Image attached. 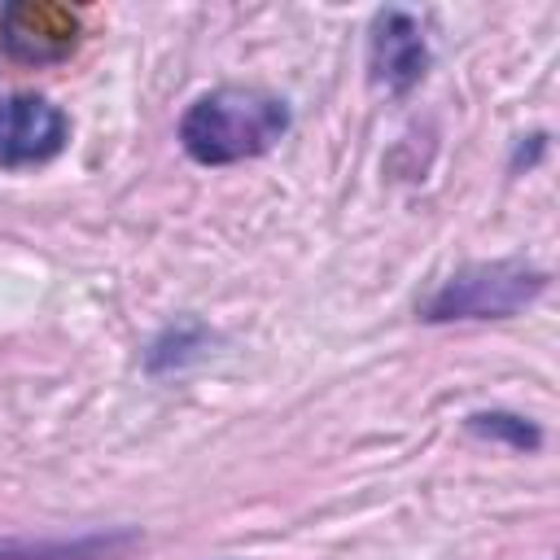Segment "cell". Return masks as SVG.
Returning <instances> with one entry per match:
<instances>
[{"label": "cell", "instance_id": "8992f818", "mask_svg": "<svg viewBox=\"0 0 560 560\" xmlns=\"http://www.w3.org/2000/svg\"><path fill=\"white\" fill-rule=\"evenodd\" d=\"M136 547L131 529L118 534H74V538H4L0 560H114Z\"/></svg>", "mask_w": 560, "mask_h": 560}, {"label": "cell", "instance_id": "5b68a950", "mask_svg": "<svg viewBox=\"0 0 560 560\" xmlns=\"http://www.w3.org/2000/svg\"><path fill=\"white\" fill-rule=\"evenodd\" d=\"M368 66H372V83L385 88V92H407L411 83H420L424 66H429L424 26L402 9L376 13L372 44H368Z\"/></svg>", "mask_w": 560, "mask_h": 560}, {"label": "cell", "instance_id": "6da1fadb", "mask_svg": "<svg viewBox=\"0 0 560 560\" xmlns=\"http://www.w3.org/2000/svg\"><path fill=\"white\" fill-rule=\"evenodd\" d=\"M289 131V105L262 88H210L179 118V149L201 166L262 158Z\"/></svg>", "mask_w": 560, "mask_h": 560}, {"label": "cell", "instance_id": "3957f363", "mask_svg": "<svg viewBox=\"0 0 560 560\" xmlns=\"http://www.w3.org/2000/svg\"><path fill=\"white\" fill-rule=\"evenodd\" d=\"M0 39H4V52L18 57L22 66H52L74 52L79 18L61 4L18 0L0 9Z\"/></svg>", "mask_w": 560, "mask_h": 560}, {"label": "cell", "instance_id": "7a4b0ae2", "mask_svg": "<svg viewBox=\"0 0 560 560\" xmlns=\"http://www.w3.org/2000/svg\"><path fill=\"white\" fill-rule=\"evenodd\" d=\"M542 289H547V271H538L534 262H521V258L472 262V267H459L455 276H446L420 302V319H429V324L508 319V315L525 311Z\"/></svg>", "mask_w": 560, "mask_h": 560}, {"label": "cell", "instance_id": "277c9868", "mask_svg": "<svg viewBox=\"0 0 560 560\" xmlns=\"http://www.w3.org/2000/svg\"><path fill=\"white\" fill-rule=\"evenodd\" d=\"M70 122L66 114L35 92H18L0 101V162L4 166H35L66 149Z\"/></svg>", "mask_w": 560, "mask_h": 560}, {"label": "cell", "instance_id": "52a82bcc", "mask_svg": "<svg viewBox=\"0 0 560 560\" xmlns=\"http://www.w3.org/2000/svg\"><path fill=\"white\" fill-rule=\"evenodd\" d=\"M468 429L477 438L503 442L512 451H538L542 446V429L525 416H512V411H477V416H468Z\"/></svg>", "mask_w": 560, "mask_h": 560}]
</instances>
